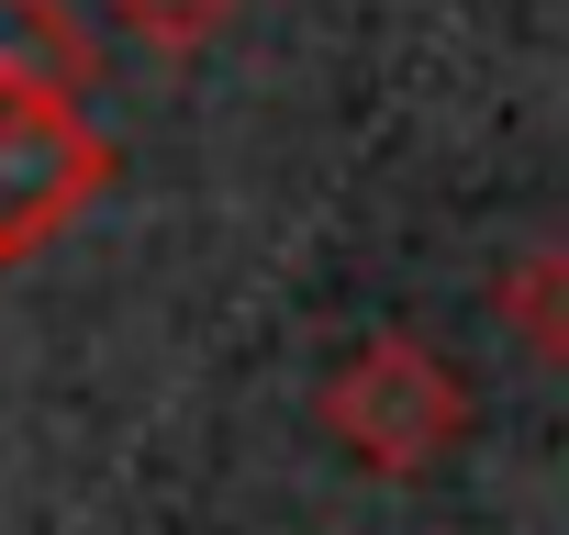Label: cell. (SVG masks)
Masks as SVG:
<instances>
[{"label": "cell", "instance_id": "cell-1", "mask_svg": "<svg viewBox=\"0 0 569 535\" xmlns=\"http://www.w3.org/2000/svg\"><path fill=\"white\" fill-rule=\"evenodd\" d=\"M313 424H325L336 457L369 468V480H436V468L469 446L480 402H469V369H458L436 335L380 324V335H358V346L313 380Z\"/></svg>", "mask_w": 569, "mask_h": 535}, {"label": "cell", "instance_id": "cell-2", "mask_svg": "<svg viewBox=\"0 0 569 535\" xmlns=\"http://www.w3.org/2000/svg\"><path fill=\"white\" fill-rule=\"evenodd\" d=\"M101 190H112V134L79 112V90H0V280L46 256Z\"/></svg>", "mask_w": 569, "mask_h": 535}, {"label": "cell", "instance_id": "cell-3", "mask_svg": "<svg viewBox=\"0 0 569 535\" xmlns=\"http://www.w3.org/2000/svg\"><path fill=\"white\" fill-rule=\"evenodd\" d=\"M491 324L513 335V357L569 369V245H513L491 268Z\"/></svg>", "mask_w": 569, "mask_h": 535}, {"label": "cell", "instance_id": "cell-4", "mask_svg": "<svg viewBox=\"0 0 569 535\" xmlns=\"http://www.w3.org/2000/svg\"><path fill=\"white\" fill-rule=\"evenodd\" d=\"M101 46L68 0H0V90H90Z\"/></svg>", "mask_w": 569, "mask_h": 535}, {"label": "cell", "instance_id": "cell-5", "mask_svg": "<svg viewBox=\"0 0 569 535\" xmlns=\"http://www.w3.org/2000/svg\"><path fill=\"white\" fill-rule=\"evenodd\" d=\"M234 12H246V0H112V23H123L146 57H201V46L234 34Z\"/></svg>", "mask_w": 569, "mask_h": 535}]
</instances>
